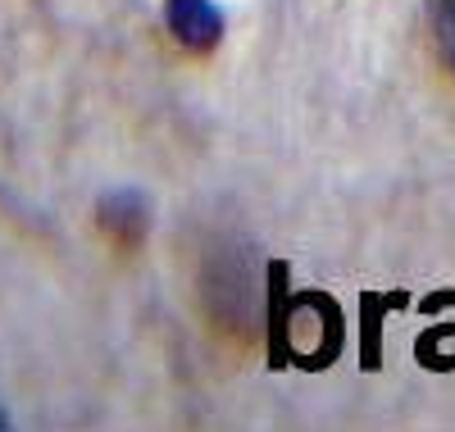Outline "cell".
I'll list each match as a JSON object with an SVG mask.
<instances>
[{"instance_id":"cell-3","label":"cell","mask_w":455,"mask_h":432,"mask_svg":"<svg viewBox=\"0 0 455 432\" xmlns=\"http://www.w3.org/2000/svg\"><path fill=\"white\" fill-rule=\"evenodd\" d=\"M433 36L446 68L455 73V0H433Z\"/></svg>"},{"instance_id":"cell-4","label":"cell","mask_w":455,"mask_h":432,"mask_svg":"<svg viewBox=\"0 0 455 432\" xmlns=\"http://www.w3.org/2000/svg\"><path fill=\"white\" fill-rule=\"evenodd\" d=\"M10 428V414H5V405H0V432H5Z\"/></svg>"},{"instance_id":"cell-2","label":"cell","mask_w":455,"mask_h":432,"mask_svg":"<svg viewBox=\"0 0 455 432\" xmlns=\"http://www.w3.org/2000/svg\"><path fill=\"white\" fill-rule=\"evenodd\" d=\"M164 28H169L173 42L192 55H210L228 32L223 10L214 0H164Z\"/></svg>"},{"instance_id":"cell-1","label":"cell","mask_w":455,"mask_h":432,"mask_svg":"<svg viewBox=\"0 0 455 432\" xmlns=\"http://www.w3.org/2000/svg\"><path fill=\"white\" fill-rule=\"evenodd\" d=\"M96 228L119 255L141 251L146 237H150V201H146V191H137V187L105 191L96 201Z\"/></svg>"}]
</instances>
